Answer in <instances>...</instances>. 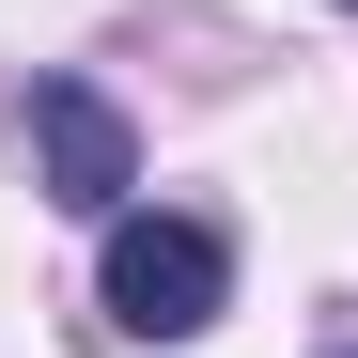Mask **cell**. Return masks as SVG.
<instances>
[{"label":"cell","instance_id":"3957f363","mask_svg":"<svg viewBox=\"0 0 358 358\" xmlns=\"http://www.w3.org/2000/svg\"><path fill=\"white\" fill-rule=\"evenodd\" d=\"M343 16H358V0H343Z\"/></svg>","mask_w":358,"mask_h":358},{"label":"cell","instance_id":"6da1fadb","mask_svg":"<svg viewBox=\"0 0 358 358\" xmlns=\"http://www.w3.org/2000/svg\"><path fill=\"white\" fill-rule=\"evenodd\" d=\"M109 327L125 343H203L218 327V296H234V250H218V218H109Z\"/></svg>","mask_w":358,"mask_h":358},{"label":"cell","instance_id":"7a4b0ae2","mask_svg":"<svg viewBox=\"0 0 358 358\" xmlns=\"http://www.w3.org/2000/svg\"><path fill=\"white\" fill-rule=\"evenodd\" d=\"M31 156H47L63 218H125V187H141V141H125V109L94 78H31Z\"/></svg>","mask_w":358,"mask_h":358}]
</instances>
